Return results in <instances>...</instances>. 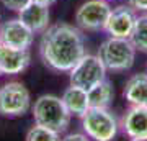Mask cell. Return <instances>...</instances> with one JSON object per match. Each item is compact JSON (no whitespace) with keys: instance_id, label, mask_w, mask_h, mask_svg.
Instances as JSON below:
<instances>
[{"instance_id":"24","label":"cell","mask_w":147,"mask_h":141,"mask_svg":"<svg viewBox=\"0 0 147 141\" xmlns=\"http://www.w3.org/2000/svg\"><path fill=\"white\" fill-rule=\"evenodd\" d=\"M106 2H113V0H106Z\"/></svg>"},{"instance_id":"9","label":"cell","mask_w":147,"mask_h":141,"mask_svg":"<svg viewBox=\"0 0 147 141\" xmlns=\"http://www.w3.org/2000/svg\"><path fill=\"white\" fill-rule=\"evenodd\" d=\"M136 18L137 12L131 8L127 3L118 5L115 8H111L108 21L105 25V31L110 36L129 38L132 33V28H134V23H136Z\"/></svg>"},{"instance_id":"18","label":"cell","mask_w":147,"mask_h":141,"mask_svg":"<svg viewBox=\"0 0 147 141\" xmlns=\"http://www.w3.org/2000/svg\"><path fill=\"white\" fill-rule=\"evenodd\" d=\"M33 0H2V3L11 12H16V13H20L23 8H26L30 3H31Z\"/></svg>"},{"instance_id":"21","label":"cell","mask_w":147,"mask_h":141,"mask_svg":"<svg viewBox=\"0 0 147 141\" xmlns=\"http://www.w3.org/2000/svg\"><path fill=\"white\" fill-rule=\"evenodd\" d=\"M33 2H36V3L44 5V7H51L53 3H56V0H33Z\"/></svg>"},{"instance_id":"16","label":"cell","mask_w":147,"mask_h":141,"mask_svg":"<svg viewBox=\"0 0 147 141\" xmlns=\"http://www.w3.org/2000/svg\"><path fill=\"white\" fill-rule=\"evenodd\" d=\"M129 40L134 44L136 51L147 54V13H137L136 23H134Z\"/></svg>"},{"instance_id":"20","label":"cell","mask_w":147,"mask_h":141,"mask_svg":"<svg viewBox=\"0 0 147 141\" xmlns=\"http://www.w3.org/2000/svg\"><path fill=\"white\" fill-rule=\"evenodd\" d=\"M59 141H92L85 133H69V135L62 136Z\"/></svg>"},{"instance_id":"7","label":"cell","mask_w":147,"mask_h":141,"mask_svg":"<svg viewBox=\"0 0 147 141\" xmlns=\"http://www.w3.org/2000/svg\"><path fill=\"white\" fill-rule=\"evenodd\" d=\"M111 7L106 0H85L75 12V26L82 31H101L110 16Z\"/></svg>"},{"instance_id":"5","label":"cell","mask_w":147,"mask_h":141,"mask_svg":"<svg viewBox=\"0 0 147 141\" xmlns=\"http://www.w3.org/2000/svg\"><path fill=\"white\" fill-rule=\"evenodd\" d=\"M31 108V95L25 84L18 80L7 82L0 87V115L16 118Z\"/></svg>"},{"instance_id":"11","label":"cell","mask_w":147,"mask_h":141,"mask_svg":"<svg viewBox=\"0 0 147 141\" xmlns=\"http://www.w3.org/2000/svg\"><path fill=\"white\" fill-rule=\"evenodd\" d=\"M31 56L28 49H16L10 46H0V67L2 72L8 76H16L30 66Z\"/></svg>"},{"instance_id":"8","label":"cell","mask_w":147,"mask_h":141,"mask_svg":"<svg viewBox=\"0 0 147 141\" xmlns=\"http://www.w3.org/2000/svg\"><path fill=\"white\" fill-rule=\"evenodd\" d=\"M33 40H34V33L20 18H11L0 23V43L3 46L30 49Z\"/></svg>"},{"instance_id":"1","label":"cell","mask_w":147,"mask_h":141,"mask_svg":"<svg viewBox=\"0 0 147 141\" xmlns=\"http://www.w3.org/2000/svg\"><path fill=\"white\" fill-rule=\"evenodd\" d=\"M87 54L82 30L69 23H54L42 31L39 56L42 64L56 72H69Z\"/></svg>"},{"instance_id":"4","label":"cell","mask_w":147,"mask_h":141,"mask_svg":"<svg viewBox=\"0 0 147 141\" xmlns=\"http://www.w3.org/2000/svg\"><path fill=\"white\" fill-rule=\"evenodd\" d=\"M80 120L84 133L93 141H113L119 133V120L110 108L90 107Z\"/></svg>"},{"instance_id":"12","label":"cell","mask_w":147,"mask_h":141,"mask_svg":"<svg viewBox=\"0 0 147 141\" xmlns=\"http://www.w3.org/2000/svg\"><path fill=\"white\" fill-rule=\"evenodd\" d=\"M123 99L129 105L147 107V72L132 74L123 87Z\"/></svg>"},{"instance_id":"15","label":"cell","mask_w":147,"mask_h":141,"mask_svg":"<svg viewBox=\"0 0 147 141\" xmlns=\"http://www.w3.org/2000/svg\"><path fill=\"white\" fill-rule=\"evenodd\" d=\"M87 92H88L90 107H95V108H110L111 102L115 99V87L108 79L101 80Z\"/></svg>"},{"instance_id":"6","label":"cell","mask_w":147,"mask_h":141,"mask_svg":"<svg viewBox=\"0 0 147 141\" xmlns=\"http://www.w3.org/2000/svg\"><path fill=\"white\" fill-rule=\"evenodd\" d=\"M106 67L100 61L96 54H85L79 63L69 71V80L70 85L80 87V89L90 90L96 84L106 79Z\"/></svg>"},{"instance_id":"25","label":"cell","mask_w":147,"mask_h":141,"mask_svg":"<svg viewBox=\"0 0 147 141\" xmlns=\"http://www.w3.org/2000/svg\"><path fill=\"white\" fill-rule=\"evenodd\" d=\"M0 46H2V43H0Z\"/></svg>"},{"instance_id":"13","label":"cell","mask_w":147,"mask_h":141,"mask_svg":"<svg viewBox=\"0 0 147 141\" xmlns=\"http://www.w3.org/2000/svg\"><path fill=\"white\" fill-rule=\"evenodd\" d=\"M18 18L33 33H42L49 26V20H51L49 7H44V5L36 3V2H31L26 8H23L18 13Z\"/></svg>"},{"instance_id":"2","label":"cell","mask_w":147,"mask_h":141,"mask_svg":"<svg viewBox=\"0 0 147 141\" xmlns=\"http://www.w3.org/2000/svg\"><path fill=\"white\" fill-rule=\"evenodd\" d=\"M34 123L39 126H46L56 133H64L70 125V113L67 112L62 99L53 94L39 95L31 107Z\"/></svg>"},{"instance_id":"14","label":"cell","mask_w":147,"mask_h":141,"mask_svg":"<svg viewBox=\"0 0 147 141\" xmlns=\"http://www.w3.org/2000/svg\"><path fill=\"white\" fill-rule=\"evenodd\" d=\"M61 99H62V102H64V105H65L67 112L70 113V116L82 118L90 108L88 92H87L85 89L75 87V85L67 87V89L64 90V94H62Z\"/></svg>"},{"instance_id":"23","label":"cell","mask_w":147,"mask_h":141,"mask_svg":"<svg viewBox=\"0 0 147 141\" xmlns=\"http://www.w3.org/2000/svg\"><path fill=\"white\" fill-rule=\"evenodd\" d=\"M2 74H3V72H2V67H0V76H2Z\"/></svg>"},{"instance_id":"22","label":"cell","mask_w":147,"mask_h":141,"mask_svg":"<svg viewBox=\"0 0 147 141\" xmlns=\"http://www.w3.org/2000/svg\"><path fill=\"white\" fill-rule=\"evenodd\" d=\"M129 141H147V135L146 136H137V138H129Z\"/></svg>"},{"instance_id":"10","label":"cell","mask_w":147,"mask_h":141,"mask_svg":"<svg viewBox=\"0 0 147 141\" xmlns=\"http://www.w3.org/2000/svg\"><path fill=\"white\" fill-rule=\"evenodd\" d=\"M119 130L127 138L147 135V107L129 105V108L119 118Z\"/></svg>"},{"instance_id":"3","label":"cell","mask_w":147,"mask_h":141,"mask_svg":"<svg viewBox=\"0 0 147 141\" xmlns=\"http://www.w3.org/2000/svg\"><path fill=\"white\" fill-rule=\"evenodd\" d=\"M136 48L129 38L108 36L103 40L98 48L96 56L100 58L106 71L111 72H124L134 66L136 61Z\"/></svg>"},{"instance_id":"17","label":"cell","mask_w":147,"mask_h":141,"mask_svg":"<svg viewBox=\"0 0 147 141\" xmlns=\"http://www.w3.org/2000/svg\"><path fill=\"white\" fill-rule=\"evenodd\" d=\"M61 135L56 133L54 130H49L46 126H39L34 123V126H31L26 133L25 141H59Z\"/></svg>"},{"instance_id":"19","label":"cell","mask_w":147,"mask_h":141,"mask_svg":"<svg viewBox=\"0 0 147 141\" xmlns=\"http://www.w3.org/2000/svg\"><path fill=\"white\" fill-rule=\"evenodd\" d=\"M127 5L137 13H147V0H127Z\"/></svg>"}]
</instances>
